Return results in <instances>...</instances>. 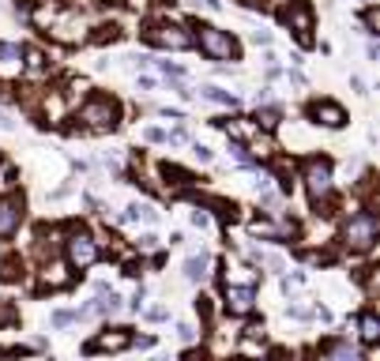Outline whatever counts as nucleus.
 Masks as SVG:
<instances>
[{
	"label": "nucleus",
	"mask_w": 380,
	"mask_h": 361,
	"mask_svg": "<svg viewBox=\"0 0 380 361\" xmlns=\"http://www.w3.org/2000/svg\"><path fill=\"white\" fill-rule=\"evenodd\" d=\"M57 11H60V8L53 4V0H38V8L31 11V19H34L38 26H49V23L57 19Z\"/></svg>",
	"instance_id": "obj_17"
},
{
	"label": "nucleus",
	"mask_w": 380,
	"mask_h": 361,
	"mask_svg": "<svg viewBox=\"0 0 380 361\" xmlns=\"http://www.w3.org/2000/svg\"><path fill=\"white\" fill-rule=\"evenodd\" d=\"M200 90H204V98L222 102V105H230V110H233V105H241V102H238V95H230V90H222V87H200Z\"/></svg>",
	"instance_id": "obj_18"
},
{
	"label": "nucleus",
	"mask_w": 380,
	"mask_h": 361,
	"mask_svg": "<svg viewBox=\"0 0 380 361\" xmlns=\"http://www.w3.org/2000/svg\"><path fill=\"white\" fill-rule=\"evenodd\" d=\"M125 219H132V222H139V219H143V222H154V211H151L147 204H132V207L125 211Z\"/></svg>",
	"instance_id": "obj_21"
},
{
	"label": "nucleus",
	"mask_w": 380,
	"mask_h": 361,
	"mask_svg": "<svg viewBox=\"0 0 380 361\" xmlns=\"http://www.w3.org/2000/svg\"><path fill=\"white\" fill-rule=\"evenodd\" d=\"M365 26H369V34H376V8L365 11Z\"/></svg>",
	"instance_id": "obj_31"
},
{
	"label": "nucleus",
	"mask_w": 380,
	"mask_h": 361,
	"mask_svg": "<svg viewBox=\"0 0 380 361\" xmlns=\"http://www.w3.org/2000/svg\"><path fill=\"white\" fill-rule=\"evenodd\" d=\"M312 117L320 120V125H327V128H343L347 125V113L339 110L335 102H312V110H309Z\"/></svg>",
	"instance_id": "obj_12"
},
{
	"label": "nucleus",
	"mask_w": 380,
	"mask_h": 361,
	"mask_svg": "<svg viewBox=\"0 0 380 361\" xmlns=\"http://www.w3.org/2000/svg\"><path fill=\"white\" fill-rule=\"evenodd\" d=\"M80 120H83L87 132H113L117 128V102L113 98H90L80 110Z\"/></svg>",
	"instance_id": "obj_1"
},
{
	"label": "nucleus",
	"mask_w": 380,
	"mask_h": 361,
	"mask_svg": "<svg viewBox=\"0 0 380 361\" xmlns=\"http://www.w3.org/2000/svg\"><path fill=\"white\" fill-rule=\"evenodd\" d=\"M204 267H207V260H204V256H192V260L185 263V275H189V283H200V278L207 275Z\"/></svg>",
	"instance_id": "obj_20"
},
{
	"label": "nucleus",
	"mask_w": 380,
	"mask_h": 361,
	"mask_svg": "<svg viewBox=\"0 0 380 361\" xmlns=\"http://www.w3.org/2000/svg\"><path fill=\"white\" fill-rule=\"evenodd\" d=\"M19 219H23V199L19 196H0V237L16 234Z\"/></svg>",
	"instance_id": "obj_9"
},
{
	"label": "nucleus",
	"mask_w": 380,
	"mask_h": 361,
	"mask_svg": "<svg viewBox=\"0 0 380 361\" xmlns=\"http://www.w3.org/2000/svg\"><path fill=\"white\" fill-rule=\"evenodd\" d=\"M143 140H147V143H162L166 132H162V128H147V132H143Z\"/></svg>",
	"instance_id": "obj_28"
},
{
	"label": "nucleus",
	"mask_w": 380,
	"mask_h": 361,
	"mask_svg": "<svg viewBox=\"0 0 380 361\" xmlns=\"http://www.w3.org/2000/svg\"><path fill=\"white\" fill-rule=\"evenodd\" d=\"M230 132V140H238V143H245V140H253L256 132H260V125L256 120H230V125H222Z\"/></svg>",
	"instance_id": "obj_16"
},
{
	"label": "nucleus",
	"mask_w": 380,
	"mask_h": 361,
	"mask_svg": "<svg viewBox=\"0 0 380 361\" xmlns=\"http://www.w3.org/2000/svg\"><path fill=\"white\" fill-rule=\"evenodd\" d=\"M11 125H16V120H11V117H8V113H4V110H0V132H8V128H11Z\"/></svg>",
	"instance_id": "obj_33"
},
{
	"label": "nucleus",
	"mask_w": 380,
	"mask_h": 361,
	"mask_svg": "<svg viewBox=\"0 0 380 361\" xmlns=\"http://www.w3.org/2000/svg\"><path fill=\"white\" fill-rule=\"evenodd\" d=\"M125 346H132V335L121 328V331H106V335H98L95 342L87 346L90 354H98V350H125Z\"/></svg>",
	"instance_id": "obj_13"
},
{
	"label": "nucleus",
	"mask_w": 380,
	"mask_h": 361,
	"mask_svg": "<svg viewBox=\"0 0 380 361\" xmlns=\"http://www.w3.org/2000/svg\"><path fill=\"white\" fill-rule=\"evenodd\" d=\"M72 320H75V313H53V324H57V328L72 324Z\"/></svg>",
	"instance_id": "obj_30"
},
{
	"label": "nucleus",
	"mask_w": 380,
	"mask_h": 361,
	"mask_svg": "<svg viewBox=\"0 0 380 361\" xmlns=\"http://www.w3.org/2000/svg\"><path fill=\"white\" fill-rule=\"evenodd\" d=\"M361 339H365V342H376V339H380V324H376L373 313L361 316Z\"/></svg>",
	"instance_id": "obj_19"
},
{
	"label": "nucleus",
	"mask_w": 380,
	"mask_h": 361,
	"mask_svg": "<svg viewBox=\"0 0 380 361\" xmlns=\"http://www.w3.org/2000/svg\"><path fill=\"white\" fill-rule=\"evenodd\" d=\"M46 34L53 38V42H60V46H80V42H87V19H80L75 11H68L64 19L49 23Z\"/></svg>",
	"instance_id": "obj_4"
},
{
	"label": "nucleus",
	"mask_w": 380,
	"mask_h": 361,
	"mask_svg": "<svg viewBox=\"0 0 380 361\" xmlns=\"http://www.w3.org/2000/svg\"><path fill=\"white\" fill-rule=\"evenodd\" d=\"M95 260H98V241L90 237V234H75L68 241V263L83 271V267H90Z\"/></svg>",
	"instance_id": "obj_7"
},
{
	"label": "nucleus",
	"mask_w": 380,
	"mask_h": 361,
	"mask_svg": "<svg viewBox=\"0 0 380 361\" xmlns=\"http://www.w3.org/2000/svg\"><path fill=\"white\" fill-rule=\"evenodd\" d=\"M248 230H253L256 237H271V241H279V237H290L294 234V226H286V222H253L248 226Z\"/></svg>",
	"instance_id": "obj_15"
},
{
	"label": "nucleus",
	"mask_w": 380,
	"mask_h": 361,
	"mask_svg": "<svg viewBox=\"0 0 380 361\" xmlns=\"http://www.w3.org/2000/svg\"><path fill=\"white\" fill-rule=\"evenodd\" d=\"M68 283H72V275H68V263H60V260L46 263V271H42V286H46V290H64Z\"/></svg>",
	"instance_id": "obj_14"
},
{
	"label": "nucleus",
	"mask_w": 380,
	"mask_h": 361,
	"mask_svg": "<svg viewBox=\"0 0 380 361\" xmlns=\"http://www.w3.org/2000/svg\"><path fill=\"white\" fill-rule=\"evenodd\" d=\"M147 320H166V309H162V305H154V309H147Z\"/></svg>",
	"instance_id": "obj_32"
},
{
	"label": "nucleus",
	"mask_w": 380,
	"mask_h": 361,
	"mask_svg": "<svg viewBox=\"0 0 380 361\" xmlns=\"http://www.w3.org/2000/svg\"><path fill=\"white\" fill-rule=\"evenodd\" d=\"M253 260L271 267V271H283V256H275V252H253Z\"/></svg>",
	"instance_id": "obj_24"
},
{
	"label": "nucleus",
	"mask_w": 380,
	"mask_h": 361,
	"mask_svg": "<svg viewBox=\"0 0 380 361\" xmlns=\"http://www.w3.org/2000/svg\"><path fill=\"white\" fill-rule=\"evenodd\" d=\"M154 241H159V237H154V234H147V237H139V248H154Z\"/></svg>",
	"instance_id": "obj_34"
},
{
	"label": "nucleus",
	"mask_w": 380,
	"mask_h": 361,
	"mask_svg": "<svg viewBox=\"0 0 380 361\" xmlns=\"http://www.w3.org/2000/svg\"><path fill=\"white\" fill-rule=\"evenodd\" d=\"M16 189V166L11 162H0V192Z\"/></svg>",
	"instance_id": "obj_23"
},
{
	"label": "nucleus",
	"mask_w": 380,
	"mask_h": 361,
	"mask_svg": "<svg viewBox=\"0 0 380 361\" xmlns=\"http://www.w3.org/2000/svg\"><path fill=\"white\" fill-rule=\"evenodd\" d=\"M305 189L312 199H324L332 192V166H327L324 158H309L305 162Z\"/></svg>",
	"instance_id": "obj_5"
},
{
	"label": "nucleus",
	"mask_w": 380,
	"mask_h": 361,
	"mask_svg": "<svg viewBox=\"0 0 380 361\" xmlns=\"http://www.w3.org/2000/svg\"><path fill=\"white\" fill-rule=\"evenodd\" d=\"M343 237H347V245L358 248V252L373 248V241H376V215H373V211H361V215H354V219L347 222Z\"/></svg>",
	"instance_id": "obj_2"
},
{
	"label": "nucleus",
	"mask_w": 380,
	"mask_h": 361,
	"mask_svg": "<svg viewBox=\"0 0 380 361\" xmlns=\"http://www.w3.org/2000/svg\"><path fill=\"white\" fill-rule=\"evenodd\" d=\"M4 98H8V90H4V87H0V102H4Z\"/></svg>",
	"instance_id": "obj_35"
},
{
	"label": "nucleus",
	"mask_w": 380,
	"mask_h": 361,
	"mask_svg": "<svg viewBox=\"0 0 380 361\" xmlns=\"http://www.w3.org/2000/svg\"><path fill=\"white\" fill-rule=\"evenodd\" d=\"M192 226H200V230H207V226H211V215L196 207V211H192Z\"/></svg>",
	"instance_id": "obj_26"
},
{
	"label": "nucleus",
	"mask_w": 380,
	"mask_h": 361,
	"mask_svg": "<svg viewBox=\"0 0 380 361\" xmlns=\"http://www.w3.org/2000/svg\"><path fill=\"white\" fill-rule=\"evenodd\" d=\"M16 271H19L16 260H0V278H16Z\"/></svg>",
	"instance_id": "obj_25"
},
{
	"label": "nucleus",
	"mask_w": 380,
	"mask_h": 361,
	"mask_svg": "<svg viewBox=\"0 0 380 361\" xmlns=\"http://www.w3.org/2000/svg\"><path fill=\"white\" fill-rule=\"evenodd\" d=\"M286 23L294 26V34H297L301 46L312 42V34H309V31H312V8H309V4H294L290 11H286Z\"/></svg>",
	"instance_id": "obj_10"
},
{
	"label": "nucleus",
	"mask_w": 380,
	"mask_h": 361,
	"mask_svg": "<svg viewBox=\"0 0 380 361\" xmlns=\"http://www.w3.org/2000/svg\"><path fill=\"white\" fill-rule=\"evenodd\" d=\"M253 305H256V290L253 286H230L226 283V309L233 316H245V313H253Z\"/></svg>",
	"instance_id": "obj_8"
},
{
	"label": "nucleus",
	"mask_w": 380,
	"mask_h": 361,
	"mask_svg": "<svg viewBox=\"0 0 380 361\" xmlns=\"http://www.w3.org/2000/svg\"><path fill=\"white\" fill-rule=\"evenodd\" d=\"M248 151H256V158H271V151H275V143L268 140V136H253V147H248Z\"/></svg>",
	"instance_id": "obj_22"
},
{
	"label": "nucleus",
	"mask_w": 380,
	"mask_h": 361,
	"mask_svg": "<svg viewBox=\"0 0 380 361\" xmlns=\"http://www.w3.org/2000/svg\"><path fill=\"white\" fill-rule=\"evenodd\" d=\"M200 49H204L211 61L238 57V42H233L226 31H218V26H200Z\"/></svg>",
	"instance_id": "obj_3"
},
{
	"label": "nucleus",
	"mask_w": 380,
	"mask_h": 361,
	"mask_svg": "<svg viewBox=\"0 0 380 361\" xmlns=\"http://www.w3.org/2000/svg\"><path fill=\"white\" fill-rule=\"evenodd\" d=\"M23 72V49L11 46V42H0V75L11 79Z\"/></svg>",
	"instance_id": "obj_11"
},
{
	"label": "nucleus",
	"mask_w": 380,
	"mask_h": 361,
	"mask_svg": "<svg viewBox=\"0 0 380 361\" xmlns=\"http://www.w3.org/2000/svg\"><path fill=\"white\" fill-rule=\"evenodd\" d=\"M177 339H181V342H192V339H196V331H192L189 324H177Z\"/></svg>",
	"instance_id": "obj_29"
},
{
	"label": "nucleus",
	"mask_w": 380,
	"mask_h": 361,
	"mask_svg": "<svg viewBox=\"0 0 380 361\" xmlns=\"http://www.w3.org/2000/svg\"><path fill=\"white\" fill-rule=\"evenodd\" d=\"M147 42L151 46H162V49H189L192 46V34L185 31V26L162 23V26H151V31H147Z\"/></svg>",
	"instance_id": "obj_6"
},
{
	"label": "nucleus",
	"mask_w": 380,
	"mask_h": 361,
	"mask_svg": "<svg viewBox=\"0 0 380 361\" xmlns=\"http://www.w3.org/2000/svg\"><path fill=\"white\" fill-rule=\"evenodd\" d=\"M162 72H166L169 79H177V83L185 79V68H177V64H169V61H162Z\"/></svg>",
	"instance_id": "obj_27"
}]
</instances>
